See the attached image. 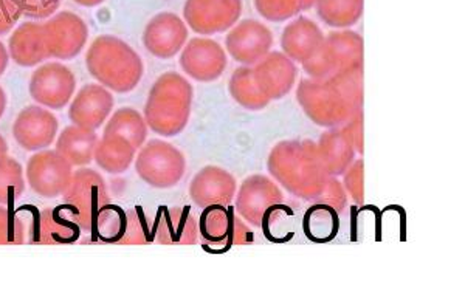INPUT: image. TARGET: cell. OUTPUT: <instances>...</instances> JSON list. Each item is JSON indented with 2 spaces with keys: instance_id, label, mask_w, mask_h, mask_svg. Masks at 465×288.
Returning a JSON list of instances; mask_svg holds the SVG:
<instances>
[{
  "instance_id": "37",
  "label": "cell",
  "mask_w": 465,
  "mask_h": 288,
  "mask_svg": "<svg viewBox=\"0 0 465 288\" xmlns=\"http://www.w3.org/2000/svg\"><path fill=\"white\" fill-rule=\"evenodd\" d=\"M315 204H329L339 214L346 210L348 193H346V189H344L343 184L340 182L339 177L329 175L328 182L324 184V189H322V193Z\"/></svg>"
},
{
  "instance_id": "34",
  "label": "cell",
  "mask_w": 465,
  "mask_h": 288,
  "mask_svg": "<svg viewBox=\"0 0 465 288\" xmlns=\"http://www.w3.org/2000/svg\"><path fill=\"white\" fill-rule=\"evenodd\" d=\"M25 243V222L21 211L11 210L8 204H0V245Z\"/></svg>"
},
{
  "instance_id": "38",
  "label": "cell",
  "mask_w": 465,
  "mask_h": 288,
  "mask_svg": "<svg viewBox=\"0 0 465 288\" xmlns=\"http://www.w3.org/2000/svg\"><path fill=\"white\" fill-rule=\"evenodd\" d=\"M63 0H19L22 15L32 19H50L58 13Z\"/></svg>"
},
{
  "instance_id": "16",
  "label": "cell",
  "mask_w": 465,
  "mask_h": 288,
  "mask_svg": "<svg viewBox=\"0 0 465 288\" xmlns=\"http://www.w3.org/2000/svg\"><path fill=\"white\" fill-rule=\"evenodd\" d=\"M180 67L197 83H213L227 70L228 56L223 45L210 37H193L180 52Z\"/></svg>"
},
{
  "instance_id": "2",
  "label": "cell",
  "mask_w": 465,
  "mask_h": 288,
  "mask_svg": "<svg viewBox=\"0 0 465 288\" xmlns=\"http://www.w3.org/2000/svg\"><path fill=\"white\" fill-rule=\"evenodd\" d=\"M267 169L276 184L296 199L315 204L328 182L329 174L311 140H284L273 146Z\"/></svg>"
},
{
  "instance_id": "26",
  "label": "cell",
  "mask_w": 465,
  "mask_h": 288,
  "mask_svg": "<svg viewBox=\"0 0 465 288\" xmlns=\"http://www.w3.org/2000/svg\"><path fill=\"white\" fill-rule=\"evenodd\" d=\"M318 154L329 175L341 177L355 160L354 144L343 126L324 132L317 142Z\"/></svg>"
},
{
  "instance_id": "10",
  "label": "cell",
  "mask_w": 465,
  "mask_h": 288,
  "mask_svg": "<svg viewBox=\"0 0 465 288\" xmlns=\"http://www.w3.org/2000/svg\"><path fill=\"white\" fill-rule=\"evenodd\" d=\"M135 171L138 177L153 189H171L182 182L186 173V158L174 144L163 140H149L140 147Z\"/></svg>"
},
{
  "instance_id": "9",
  "label": "cell",
  "mask_w": 465,
  "mask_h": 288,
  "mask_svg": "<svg viewBox=\"0 0 465 288\" xmlns=\"http://www.w3.org/2000/svg\"><path fill=\"white\" fill-rule=\"evenodd\" d=\"M199 237L208 252H227L232 246L250 245L254 241L249 223L228 204H212L202 210Z\"/></svg>"
},
{
  "instance_id": "29",
  "label": "cell",
  "mask_w": 465,
  "mask_h": 288,
  "mask_svg": "<svg viewBox=\"0 0 465 288\" xmlns=\"http://www.w3.org/2000/svg\"><path fill=\"white\" fill-rule=\"evenodd\" d=\"M149 127L144 116L133 107H122L112 114L104 126L103 136L120 135L126 138L135 149H140L148 140Z\"/></svg>"
},
{
  "instance_id": "3",
  "label": "cell",
  "mask_w": 465,
  "mask_h": 288,
  "mask_svg": "<svg viewBox=\"0 0 465 288\" xmlns=\"http://www.w3.org/2000/svg\"><path fill=\"white\" fill-rule=\"evenodd\" d=\"M85 67L98 84L115 94H129L143 78V59L120 37L103 35L90 44Z\"/></svg>"
},
{
  "instance_id": "19",
  "label": "cell",
  "mask_w": 465,
  "mask_h": 288,
  "mask_svg": "<svg viewBox=\"0 0 465 288\" xmlns=\"http://www.w3.org/2000/svg\"><path fill=\"white\" fill-rule=\"evenodd\" d=\"M188 26L170 11L159 13L144 26L143 45L159 59L174 58L188 43Z\"/></svg>"
},
{
  "instance_id": "15",
  "label": "cell",
  "mask_w": 465,
  "mask_h": 288,
  "mask_svg": "<svg viewBox=\"0 0 465 288\" xmlns=\"http://www.w3.org/2000/svg\"><path fill=\"white\" fill-rule=\"evenodd\" d=\"M43 28L48 58L59 61L76 58L89 39V26L83 17L72 11L56 13L43 24Z\"/></svg>"
},
{
  "instance_id": "32",
  "label": "cell",
  "mask_w": 465,
  "mask_h": 288,
  "mask_svg": "<svg viewBox=\"0 0 465 288\" xmlns=\"http://www.w3.org/2000/svg\"><path fill=\"white\" fill-rule=\"evenodd\" d=\"M302 228L311 241L331 242L339 234V213L329 204H313L304 214Z\"/></svg>"
},
{
  "instance_id": "6",
  "label": "cell",
  "mask_w": 465,
  "mask_h": 288,
  "mask_svg": "<svg viewBox=\"0 0 465 288\" xmlns=\"http://www.w3.org/2000/svg\"><path fill=\"white\" fill-rule=\"evenodd\" d=\"M365 41L352 30H339L324 36V43L302 68L313 81H326L349 68L363 67Z\"/></svg>"
},
{
  "instance_id": "12",
  "label": "cell",
  "mask_w": 465,
  "mask_h": 288,
  "mask_svg": "<svg viewBox=\"0 0 465 288\" xmlns=\"http://www.w3.org/2000/svg\"><path fill=\"white\" fill-rule=\"evenodd\" d=\"M28 90L37 104L50 111H61L74 100L76 76L64 64H43L33 72Z\"/></svg>"
},
{
  "instance_id": "39",
  "label": "cell",
  "mask_w": 465,
  "mask_h": 288,
  "mask_svg": "<svg viewBox=\"0 0 465 288\" xmlns=\"http://www.w3.org/2000/svg\"><path fill=\"white\" fill-rule=\"evenodd\" d=\"M22 16L19 0H0V36L10 33Z\"/></svg>"
},
{
  "instance_id": "20",
  "label": "cell",
  "mask_w": 465,
  "mask_h": 288,
  "mask_svg": "<svg viewBox=\"0 0 465 288\" xmlns=\"http://www.w3.org/2000/svg\"><path fill=\"white\" fill-rule=\"evenodd\" d=\"M254 81L269 101H278L295 87L298 68L282 52H272L253 65Z\"/></svg>"
},
{
  "instance_id": "8",
  "label": "cell",
  "mask_w": 465,
  "mask_h": 288,
  "mask_svg": "<svg viewBox=\"0 0 465 288\" xmlns=\"http://www.w3.org/2000/svg\"><path fill=\"white\" fill-rule=\"evenodd\" d=\"M90 233L98 241L114 245H148L153 242L155 221L143 208L124 210L118 204H107Z\"/></svg>"
},
{
  "instance_id": "1",
  "label": "cell",
  "mask_w": 465,
  "mask_h": 288,
  "mask_svg": "<svg viewBox=\"0 0 465 288\" xmlns=\"http://www.w3.org/2000/svg\"><path fill=\"white\" fill-rule=\"evenodd\" d=\"M296 101L313 124L324 129L343 126L363 111V67L349 68L326 81L302 78L296 87Z\"/></svg>"
},
{
  "instance_id": "33",
  "label": "cell",
  "mask_w": 465,
  "mask_h": 288,
  "mask_svg": "<svg viewBox=\"0 0 465 288\" xmlns=\"http://www.w3.org/2000/svg\"><path fill=\"white\" fill-rule=\"evenodd\" d=\"M25 193L24 168L16 158H0V204H15Z\"/></svg>"
},
{
  "instance_id": "11",
  "label": "cell",
  "mask_w": 465,
  "mask_h": 288,
  "mask_svg": "<svg viewBox=\"0 0 465 288\" xmlns=\"http://www.w3.org/2000/svg\"><path fill=\"white\" fill-rule=\"evenodd\" d=\"M21 214L25 222V242L33 245H70L78 241L81 228L76 225L67 211L61 206H52L44 210L22 208Z\"/></svg>"
},
{
  "instance_id": "14",
  "label": "cell",
  "mask_w": 465,
  "mask_h": 288,
  "mask_svg": "<svg viewBox=\"0 0 465 288\" xmlns=\"http://www.w3.org/2000/svg\"><path fill=\"white\" fill-rule=\"evenodd\" d=\"M74 175V166L56 151L44 149L27 163L25 177L33 193L44 199H56L64 194Z\"/></svg>"
},
{
  "instance_id": "40",
  "label": "cell",
  "mask_w": 465,
  "mask_h": 288,
  "mask_svg": "<svg viewBox=\"0 0 465 288\" xmlns=\"http://www.w3.org/2000/svg\"><path fill=\"white\" fill-rule=\"evenodd\" d=\"M343 129L348 134L351 142L354 144L355 153L360 155L365 154V132H363V111L357 112L351 120L343 124Z\"/></svg>"
},
{
  "instance_id": "18",
  "label": "cell",
  "mask_w": 465,
  "mask_h": 288,
  "mask_svg": "<svg viewBox=\"0 0 465 288\" xmlns=\"http://www.w3.org/2000/svg\"><path fill=\"white\" fill-rule=\"evenodd\" d=\"M58 129V118L54 115V112L39 104L27 105L15 120L13 136L22 149L39 153L56 142Z\"/></svg>"
},
{
  "instance_id": "36",
  "label": "cell",
  "mask_w": 465,
  "mask_h": 288,
  "mask_svg": "<svg viewBox=\"0 0 465 288\" xmlns=\"http://www.w3.org/2000/svg\"><path fill=\"white\" fill-rule=\"evenodd\" d=\"M341 177V184L354 204L359 206L365 204V162L361 158L354 160Z\"/></svg>"
},
{
  "instance_id": "7",
  "label": "cell",
  "mask_w": 465,
  "mask_h": 288,
  "mask_svg": "<svg viewBox=\"0 0 465 288\" xmlns=\"http://www.w3.org/2000/svg\"><path fill=\"white\" fill-rule=\"evenodd\" d=\"M63 202L70 219L81 230L92 231L98 215L111 204L106 180L95 169H80L74 173L69 186L64 191Z\"/></svg>"
},
{
  "instance_id": "23",
  "label": "cell",
  "mask_w": 465,
  "mask_h": 288,
  "mask_svg": "<svg viewBox=\"0 0 465 288\" xmlns=\"http://www.w3.org/2000/svg\"><path fill=\"white\" fill-rule=\"evenodd\" d=\"M153 242L160 245L186 246L199 242V221L190 206H171L159 211Z\"/></svg>"
},
{
  "instance_id": "4",
  "label": "cell",
  "mask_w": 465,
  "mask_h": 288,
  "mask_svg": "<svg viewBox=\"0 0 465 288\" xmlns=\"http://www.w3.org/2000/svg\"><path fill=\"white\" fill-rule=\"evenodd\" d=\"M193 100L190 81L177 72H166L149 90L143 115L146 124L157 135H179L190 123Z\"/></svg>"
},
{
  "instance_id": "28",
  "label": "cell",
  "mask_w": 465,
  "mask_h": 288,
  "mask_svg": "<svg viewBox=\"0 0 465 288\" xmlns=\"http://www.w3.org/2000/svg\"><path fill=\"white\" fill-rule=\"evenodd\" d=\"M137 149L120 135L103 136L96 144L94 162L104 173L118 175L126 173L131 164L135 162Z\"/></svg>"
},
{
  "instance_id": "35",
  "label": "cell",
  "mask_w": 465,
  "mask_h": 288,
  "mask_svg": "<svg viewBox=\"0 0 465 288\" xmlns=\"http://www.w3.org/2000/svg\"><path fill=\"white\" fill-rule=\"evenodd\" d=\"M254 8L269 22H286L304 11L302 0H254Z\"/></svg>"
},
{
  "instance_id": "13",
  "label": "cell",
  "mask_w": 465,
  "mask_h": 288,
  "mask_svg": "<svg viewBox=\"0 0 465 288\" xmlns=\"http://www.w3.org/2000/svg\"><path fill=\"white\" fill-rule=\"evenodd\" d=\"M242 15V0H186L183 19L186 26L201 36L228 32Z\"/></svg>"
},
{
  "instance_id": "21",
  "label": "cell",
  "mask_w": 465,
  "mask_h": 288,
  "mask_svg": "<svg viewBox=\"0 0 465 288\" xmlns=\"http://www.w3.org/2000/svg\"><path fill=\"white\" fill-rule=\"evenodd\" d=\"M114 105L115 101L111 90L101 84H87L70 101L69 118L72 124L96 131L106 124Z\"/></svg>"
},
{
  "instance_id": "45",
  "label": "cell",
  "mask_w": 465,
  "mask_h": 288,
  "mask_svg": "<svg viewBox=\"0 0 465 288\" xmlns=\"http://www.w3.org/2000/svg\"><path fill=\"white\" fill-rule=\"evenodd\" d=\"M315 4H317V0H302V8L304 11L311 10Z\"/></svg>"
},
{
  "instance_id": "25",
  "label": "cell",
  "mask_w": 465,
  "mask_h": 288,
  "mask_svg": "<svg viewBox=\"0 0 465 288\" xmlns=\"http://www.w3.org/2000/svg\"><path fill=\"white\" fill-rule=\"evenodd\" d=\"M8 53L13 63L21 67H36L48 59L43 24L25 22L17 26L8 41Z\"/></svg>"
},
{
  "instance_id": "31",
  "label": "cell",
  "mask_w": 465,
  "mask_h": 288,
  "mask_svg": "<svg viewBox=\"0 0 465 288\" xmlns=\"http://www.w3.org/2000/svg\"><path fill=\"white\" fill-rule=\"evenodd\" d=\"M317 15L326 25L337 30L354 26L363 16L365 0H317Z\"/></svg>"
},
{
  "instance_id": "43",
  "label": "cell",
  "mask_w": 465,
  "mask_h": 288,
  "mask_svg": "<svg viewBox=\"0 0 465 288\" xmlns=\"http://www.w3.org/2000/svg\"><path fill=\"white\" fill-rule=\"evenodd\" d=\"M6 109V94L5 90L0 87V120H2V116L5 114Z\"/></svg>"
},
{
  "instance_id": "41",
  "label": "cell",
  "mask_w": 465,
  "mask_h": 288,
  "mask_svg": "<svg viewBox=\"0 0 465 288\" xmlns=\"http://www.w3.org/2000/svg\"><path fill=\"white\" fill-rule=\"evenodd\" d=\"M8 63H10V53H8V48L4 45V43H0V76L5 74Z\"/></svg>"
},
{
  "instance_id": "17",
  "label": "cell",
  "mask_w": 465,
  "mask_h": 288,
  "mask_svg": "<svg viewBox=\"0 0 465 288\" xmlns=\"http://www.w3.org/2000/svg\"><path fill=\"white\" fill-rule=\"evenodd\" d=\"M273 33L256 19H243L230 28L225 37V52L236 63L253 67L273 48Z\"/></svg>"
},
{
  "instance_id": "5",
  "label": "cell",
  "mask_w": 465,
  "mask_h": 288,
  "mask_svg": "<svg viewBox=\"0 0 465 288\" xmlns=\"http://www.w3.org/2000/svg\"><path fill=\"white\" fill-rule=\"evenodd\" d=\"M234 210L249 225L262 230H267L281 214H292L280 184L262 174H254L243 180L236 191Z\"/></svg>"
},
{
  "instance_id": "44",
  "label": "cell",
  "mask_w": 465,
  "mask_h": 288,
  "mask_svg": "<svg viewBox=\"0 0 465 288\" xmlns=\"http://www.w3.org/2000/svg\"><path fill=\"white\" fill-rule=\"evenodd\" d=\"M6 155H8V143L4 135H0V158L6 157Z\"/></svg>"
},
{
  "instance_id": "30",
  "label": "cell",
  "mask_w": 465,
  "mask_h": 288,
  "mask_svg": "<svg viewBox=\"0 0 465 288\" xmlns=\"http://www.w3.org/2000/svg\"><path fill=\"white\" fill-rule=\"evenodd\" d=\"M228 90L232 100L247 111L258 112L265 109L272 101L267 100L254 81L253 67L241 65L232 72L228 81Z\"/></svg>"
},
{
  "instance_id": "24",
  "label": "cell",
  "mask_w": 465,
  "mask_h": 288,
  "mask_svg": "<svg viewBox=\"0 0 465 288\" xmlns=\"http://www.w3.org/2000/svg\"><path fill=\"white\" fill-rule=\"evenodd\" d=\"M324 43V33L309 17L298 16L287 24L281 35V48L293 63L302 64L312 58Z\"/></svg>"
},
{
  "instance_id": "27",
  "label": "cell",
  "mask_w": 465,
  "mask_h": 288,
  "mask_svg": "<svg viewBox=\"0 0 465 288\" xmlns=\"http://www.w3.org/2000/svg\"><path fill=\"white\" fill-rule=\"evenodd\" d=\"M100 142L98 134L85 127L72 126L64 127L56 140V153L63 155L72 166H87L94 162L96 144Z\"/></svg>"
},
{
  "instance_id": "42",
  "label": "cell",
  "mask_w": 465,
  "mask_h": 288,
  "mask_svg": "<svg viewBox=\"0 0 465 288\" xmlns=\"http://www.w3.org/2000/svg\"><path fill=\"white\" fill-rule=\"evenodd\" d=\"M74 4H78L81 6H87V8H92V6H98L104 2V0H74Z\"/></svg>"
},
{
  "instance_id": "22",
  "label": "cell",
  "mask_w": 465,
  "mask_h": 288,
  "mask_svg": "<svg viewBox=\"0 0 465 288\" xmlns=\"http://www.w3.org/2000/svg\"><path fill=\"white\" fill-rule=\"evenodd\" d=\"M238 182L232 173L221 166H205L190 184V197L203 210L212 204H230L236 197Z\"/></svg>"
}]
</instances>
